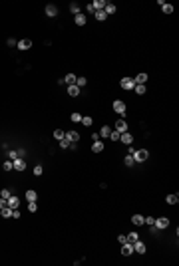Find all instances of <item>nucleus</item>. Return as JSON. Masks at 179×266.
<instances>
[{
  "label": "nucleus",
  "instance_id": "f257e3e1",
  "mask_svg": "<svg viewBox=\"0 0 179 266\" xmlns=\"http://www.w3.org/2000/svg\"><path fill=\"white\" fill-rule=\"evenodd\" d=\"M147 157H149V153H147L145 149H135V153H134V159H135V163H143V161H147Z\"/></svg>",
  "mask_w": 179,
  "mask_h": 266
},
{
  "label": "nucleus",
  "instance_id": "f03ea898",
  "mask_svg": "<svg viewBox=\"0 0 179 266\" xmlns=\"http://www.w3.org/2000/svg\"><path fill=\"white\" fill-rule=\"evenodd\" d=\"M120 86H122L123 89H134L135 88V81H134V78H123L122 81H120Z\"/></svg>",
  "mask_w": 179,
  "mask_h": 266
},
{
  "label": "nucleus",
  "instance_id": "7ed1b4c3",
  "mask_svg": "<svg viewBox=\"0 0 179 266\" xmlns=\"http://www.w3.org/2000/svg\"><path fill=\"white\" fill-rule=\"evenodd\" d=\"M113 111H115V113H120V115H123V113H125V103H123L122 100L113 101Z\"/></svg>",
  "mask_w": 179,
  "mask_h": 266
},
{
  "label": "nucleus",
  "instance_id": "20e7f679",
  "mask_svg": "<svg viewBox=\"0 0 179 266\" xmlns=\"http://www.w3.org/2000/svg\"><path fill=\"white\" fill-rule=\"evenodd\" d=\"M153 226H155V228H167V226H169V219H165V217H161V219H155Z\"/></svg>",
  "mask_w": 179,
  "mask_h": 266
},
{
  "label": "nucleus",
  "instance_id": "39448f33",
  "mask_svg": "<svg viewBox=\"0 0 179 266\" xmlns=\"http://www.w3.org/2000/svg\"><path fill=\"white\" fill-rule=\"evenodd\" d=\"M134 252H137V254H145V244L141 242L139 238L134 242Z\"/></svg>",
  "mask_w": 179,
  "mask_h": 266
},
{
  "label": "nucleus",
  "instance_id": "423d86ee",
  "mask_svg": "<svg viewBox=\"0 0 179 266\" xmlns=\"http://www.w3.org/2000/svg\"><path fill=\"white\" fill-rule=\"evenodd\" d=\"M120 141H123L125 145H131L134 143V137H131V133L123 131V133H120Z\"/></svg>",
  "mask_w": 179,
  "mask_h": 266
},
{
  "label": "nucleus",
  "instance_id": "0eeeda50",
  "mask_svg": "<svg viewBox=\"0 0 179 266\" xmlns=\"http://www.w3.org/2000/svg\"><path fill=\"white\" fill-rule=\"evenodd\" d=\"M12 163H14V169H16V171H24V169H26V161H24L22 157H18V159H14Z\"/></svg>",
  "mask_w": 179,
  "mask_h": 266
},
{
  "label": "nucleus",
  "instance_id": "6e6552de",
  "mask_svg": "<svg viewBox=\"0 0 179 266\" xmlns=\"http://www.w3.org/2000/svg\"><path fill=\"white\" fill-rule=\"evenodd\" d=\"M64 137H66L70 143H76V141L80 139V133H78V131H68L66 135H64Z\"/></svg>",
  "mask_w": 179,
  "mask_h": 266
},
{
  "label": "nucleus",
  "instance_id": "1a4fd4ad",
  "mask_svg": "<svg viewBox=\"0 0 179 266\" xmlns=\"http://www.w3.org/2000/svg\"><path fill=\"white\" fill-rule=\"evenodd\" d=\"M115 131H120V133L127 131V123L123 121V119H117V121H115Z\"/></svg>",
  "mask_w": 179,
  "mask_h": 266
},
{
  "label": "nucleus",
  "instance_id": "9d476101",
  "mask_svg": "<svg viewBox=\"0 0 179 266\" xmlns=\"http://www.w3.org/2000/svg\"><path fill=\"white\" fill-rule=\"evenodd\" d=\"M122 254H123V256H129V254H134V244L125 242V244H123V248H122Z\"/></svg>",
  "mask_w": 179,
  "mask_h": 266
},
{
  "label": "nucleus",
  "instance_id": "9b49d317",
  "mask_svg": "<svg viewBox=\"0 0 179 266\" xmlns=\"http://www.w3.org/2000/svg\"><path fill=\"white\" fill-rule=\"evenodd\" d=\"M46 14H48L50 18H54V16H58V8L54 4H48V6H46Z\"/></svg>",
  "mask_w": 179,
  "mask_h": 266
},
{
  "label": "nucleus",
  "instance_id": "f8f14e48",
  "mask_svg": "<svg viewBox=\"0 0 179 266\" xmlns=\"http://www.w3.org/2000/svg\"><path fill=\"white\" fill-rule=\"evenodd\" d=\"M30 46H32V40H28V38H22V40L18 42V48H20V50H28Z\"/></svg>",
  "mask_w": 179,
  "mask_h": 266
},
{
  "label": "nucleus",
  "instance_id": "ddd939ff",
  "mask_svg": "<svg viewBox=\"0 0 179 266\" xmlns=\"http://www.w3.org/2000/svg\"><path fill=\"white\" fill-rule=\"evenodd\" d=\"M134 81H135V84H141V86H143V84L147 81V74H143V72H141V74H137V76L134 78Z\"/></svg>",
  "mask_w": 179,
  "mask_h": 266
},
{
  "label": "nucleus",
  "instance_id": "4468645a",
  "mask_svg": "<svg viewBox=\"0 0 179 266\" xmlns=\"http://www.w3.org/2000/svg\"><path fill=\"white\" fill-rule=\"evenodd\" d=\"M92 4H94L96 12H100V10H103V8H106V4H108V2H106V0H96V2H92Z\"/></svg>",
  "mask_w": 179,
  "mask_h": 266
},
{
  "label": "nucleus",
  "instance_id": "2eb2a0df",
  "mask_svg": "<svg viewBox=\"0 0 179 266\" xmlns=\"http://www.w3.org/2000/svg\"><path fill=\"white\" fill-rule=\"evenodd\" d=\"M68 95H70V97L80 95V88H78V86H70V88H68Z\"/></svg>",
  "mask_w": 179,
  "mask_h": 266
},
{
  "label": "nucleus",
  "instance_id": "dca6fc26",
  "mask_svg": "<svg viewBox=\"0 0 179 266\" xmlns=\"http://www.w3.org/2000/svg\"><path fill=\"white\" fill-rule=\"evenodd\" d=\"M92 151H94V153H101V151H103V143H101V141H94Z\"/></svg>",
  "mask_w": 179,
  "mask_h": 266
},
{
  "label": "nucleus",
  "instance_id": "f3484780",
  "mask_svg": "<svg viewBox=\"0 0 179 266\" xmlns=\"http://www.w3.org/2000/svg\"><path fill=\"white\" fill-rule=\"evenodd\" d=\"M74 22L78 24V26H84V24H86V14H82V12L76 14V20H74Z\"/></svg>",
  "mask_w": 179,
  "mask_h": 266
},
{
  "label": "nucleus",
  "instance_id": "a211bd4d",
  "mask_svg": "<svg viewBox=\"0 0 179 266\" xmlns=\"http://www.w3.org/2000/svg\"><path fill=\"white\" fill-rule=\"evenodd\" d=\"M76 79H78V78H76L74 74H68L66 78H64V81H66L68 86H76Z\"/></svg>",
  "mask_w": 179,
  "mask_h": 266
},
{
  "label": "nucleus",
  "instance_id": "6ab92c4d",
  "mask_svg": "<svg viewBox=\"0 0 179 266\" xmlns=\"http://www.w3.org/2000/svg\"><path fill=\"white\" fill-rule=\"evenodd\" d=\"M18 205H20V201L16 199V197H10V199H8V207H10L12 211H14V209H18Z\"/></svg>",
  "mask_w": 179,
  "mask_h": 266
},
{
  "label": "nucleus",
  "instance_id": "aec40b11",
  "mask_svg": "<svg viewBox=\"0 0 179 266\" xmlns=\"http://www.w3.org/2000/svg\"><path fill=\"white\" fill-rule=\"evenodd\" d=\"M0 214H2V217H4V219H8V217H12V209H10V207H8V205H6V207H4V209H0Z\"/></svg>",
  "mask_w": 179,
  "mask_h": 266
},
{
  "label": "nucleus",
  "instance_id": "412c9836",
  "mask_svg": "<svg viewBox=\"0 0 179 266\" xmlns=\"http://www.w3.org/2000/svg\"><path fill=\"white\" fill-rule=\"evenodd\" d=\"M103 12H106L108 16H112L113 12H115V6H113L112 2H108V4H106V8H103Z\"/></svg>",
  "mask_w": 179,
  "mask_h": 266
},
{
  "label": "nucleus",
  "instance_id": "4be33fe9",
  "mask_svg": "<svg viewBox=\"0 0 179 266\" xmlns=\"http://www.w3.org/2000/svg\"><path fill=\"white\" fill-rule=\"evenodd\" d=\"M131 222H134L135 226H139V224H143V217H141V214H134V217H131Z\"/></svg>",
  "mask_w": 179,
  "mask_h": 266
},
{
  "label": "nucleus",
  "instance_id": "5701e85b",
  "mask_svg": "<svg viewBox=\"0 0 179 266\" xmlns=\"http://www.w3.org/2000/svg\"><path fill=\"white\" fill-rule=\"evenodd\" d=\"M165 201H167L169 205H177L179 197H177V195H167V197H165Z\"/></svg>",
  "mask_w": 179,
  "mask_h": 266
},
{
  "label": "nucleus",
  "instance_id": "b1692460",
  "mask_svg": "<svg viewBox=\"0 0 179 266\" xmlns=\"http://www.w3.org/2000/svg\"><path fill=\"white\" fill-rule=\"evenodd\" d=\"M135 93H137V95H143V93H145V86H141V84H135Z\"/></svg>",
  "mask_w": 179,
  "mask_h": 266
},
{
  "label": "nucleus",
  "instance_id": "393cba45",
  "mask_svg": "<svg viewBox=\"0 0 179 266\" xmlns=\"http://www.w3.org/2000/svg\"><path fill=\"white\" fill-rule=\"evenodd\" d=\"M110 133H112V129H110L108 125H103L101 131H100V137H110Z\"/></svg>",
  "mask_w": 179,
  "mask_h": 266
},
{
  "label": "nucleus",
  "instance_id": "a878e982",
  "mask_svg": "<svg viewBox=\"0 0 179 266\" xmlns=\"http://www.w3.org/2000/svg\"><path fill=\"white\" fill-rule=\"evenodd\" d=\"M26 199H28V201H36V199H38L36 191H32V189H30V191H26Z\"/></svg>",
  "mask_w": 179,
  "mask_h": 266
},
{
  "label": "nucleus",
  "instance_id": "bb28decb",
  "mask_svg": "<svg viewBox=\"0 0 179 266\" xmlns=\"http://www.w3.org/2000/svg\"><path fill=\"white\" fill-rule=\"evenodd\" d=\"M2 169H4V171H12V169H14V163H12V161H4V163H2Z\"/></svg>",
  "mask_w": 179,
  "mask_h": 266
},
{
  "label": "nucleus",
  "instance_id": "cd10ccee",
  "mask_svg": "<svg viewBox=\"0 0 179 266\" xmlns=\"http://www.w3.org/2000/svg\"><path fill=\"white\" fill-rule=\"evenodd\" d=\"M96 18H98V20H100V22H103V20H106V18H108V14H106V12H103V10H100V12H96Z\"/></svg>",
  "mask_w": 179,
  "mask_h": 266
},
{
  "label": "nucleus",
  "instance_id": "c85d7f7f",
  "mask_svg": "<svg viewBox=\"0 0 179 266\" xmlns=\"http://www.w3.org/2000/svg\"><path fill=\"white\" fill-rule=\"evenodd\" d=\"M0 199H10V191H8V189H2V191H0Z\"/></svg>",
  "mask_w": 179,
  "mask_h": 266
},
{
  "label": "nucleus",
  "instance_id": "c756f323",
  "mask_svg": "<svg viewBox=\"0 0 179 266\" xmlns=\"http://www.w3.org/2000/svg\"><path fill=\"white\" fill-rule=\"evenodd\" d=\"M161 8H163V12H165V14H171V12H173V4H167V2H165Z\"/></svg>",
  "mask_w": 179,
  "mask_h": 266
},
{
  "label": "nucleus",
  "instance_id": "7c9ffc66",
  "mask_svg": "<svg viewBox=\"0 0 179 266\" xmlns=\"http://www.w3.org/2000/svg\"><path fill=\"white\" fill-rule=\"evenodd\" d=\"M125 165H127V167L135 165V159H134V155H127V157H125Z\"/></svg>",
  "mask_w": 179,
  "mask_h": 266
},
{
  "label": "nucleus",
  "instance_id": "2f4dec72",
  "mask_svg": "<svg viewBox=\"0 0 179 266\" xmlns=\"http://www.w3.org/2000/svg\"><path fill=\"white\" fill-rule=\"evenodd\" d=\"M137 238H139V236H137V233H129V234H127V242H135Z\"/></svg>",
  "mask_w": 179,
  "mask_h": 266
},
{
  "label": "nucleus",
  "instance_id": "473e14b6",
  "mask_svg": "<svg viewBox=\"0 0 179 266\" xmlns=\"http://www.w3.org/2000/svg\"><path fill=\"white\" fill-rule=\"evenodd\" d=\"M64 135H66V133L62 131V129H56V131H54V137H56L58 141H60V139H64Z\"/></svg>",
  "mask_w": 179,
  "mask_h": 266
},
{
  "label": "nucleus",
  "instance_id": "72a5a7b5",
  "mask_svg": "<svg viewBox=\"0 0 179 266\" xmlns=\"http://www.w3.org/2000/svg\"><path fill=\"white\" fill-rule=\"evenodd\" d=\"M68 147H70V141H68L66 137H64V139H60V149H68Z\"/></svg>",
  "mask_w": 179,
  "mask_h": 266
},
{
  "label": "nucleus",
  "instance_id": "f704fd0d",
  "mask_svg": "<svg viewBox=\"0 0 179 266\" xmlns=\"http://www.w3.org/2000/svg\"><path fill=\"white\" fill-rule=\"evenodd\" d=\"M70 119H72L74 123H78V121H82V115H80V113H72V115H70Z\"/></svg>",
  "mask_w": 179,
  "mask_h": 266
},
{
  "label": "nucleus",
  "instance_id": "c9c22d12",
  "mask_svg": "<svg viewBox=\"0 0 179 266\" xmlns=\"http://www.w3.org/2000/svg\"><path fill=\"white\" fill-rule=\"evenodd\" d=\"M70 10L74 12V14H80V6L76 4V2H72V4H70Z\"/></svg>",
  "mask_w": 179,
  "mask_h": 266
},
{
  "label": "nucleus",
  "instance_id": "e433bc0d",
  "mask_svg": "<svg viewBox=\"0 0 179 266\" xmlns=\"http://www.w3.org/2000/svg\"><path fill=\"white\" fill-rule=\"evenodd\" d=\"M86 84H88V79H86V78H78V79H76V86H78V88L86 86Z\"/></svg>",
  "mask_w": 179,
  "mask_h": 266
},
{
  "label": "nucleus",
  "instance_id": "4c0bfd02",
  "mask_svg": "<svg viewBox=\"0 0 179 266\" xmlns=\"http://www.w3.org/2000/svg\"><path fill=\"white\" fill-rule=\"evenodd\" d=\"M110 139L112 141H120V131H112L110 133Z\"/></svg>",
  "mask_w": 179,
  "mask_h": 266
},
{
  "label": "nucleus",
  "instance_id": "58836bf2",
  "mask_svg": "<svg viewBox=\"0 0 179 266\" xmlns=\"http://www.w3.org/2000/svg\"><path fill=\"white\" fill-rule=\"evenodd\" d=\"M42 171H44V169H42V165H36V167H34V175H36V177H40V175H42Z\"/></svg>",
  "mask_w": 179,
  "mask_h": 266
},
{
  "label": "nucleus",
  "instance_id": "ea45409f",
  "mask_svg": "<svg viewBox=\"0 0 179 266\" xmlns=\"http://www.w3.org/2000/svg\"><path fill=\"white\" fill-rule=\"evenodd\" d=\"M28 211H30V212L36 211V201H28Z\"/></svg>",
  "mask_w": 179,
  "mask_h": 266
},
{
  "label": "nucleus",
  "instance_id": "a19ab883",
  "mask_svg": "<svg viewBox=\"0 0 179 266\" xmlns=\"http://www.w3.org/2000/svg\"><path fill=\"white\" fill-rule=\"evenodd\" d=\"M92 121H94L92 117H82V123H84L86 127H90V125H92Z\"/></svg>",
  "mask_w": 179,
  "mask_h": 266
},
{
  "label": "nucleus",
  "instance_id": "79ce46f5",
  "mask_svg": "<svg viewBox=\"0 0 179 266\" xmlns=\"http://www.w3.org/2000/svg\"><path fill=\"white\" fill-rule=\"evenodd\" d=\"M143 222H145V224H149V226H153L155 219H153V217H145V219H143Z\"/></svg>",
  "mask_w": 179,
  "mask_h": 266
},
{
  "label": "nucleus",
  "instance_id": "37998d69",
  "mask_svg": "<svg viewBox=\"0 0 179 266\" xmlns=\"http://www.w3.org/2000/svg\"><path fill=\"white\" fill-rule=\"evenodd\" d=\"M86 10H88L90 14H96V8H94V4H88V6H86Z\"/></svg>",
  "mask_w": 179,
  "mask_h": 266
},
{
  "label": "nucleus",
  "instance_id": "c03bdc74",
  "mask_svg": "<svg viewBox=\"0 0 179 266\" xmlns=\"http://www.w3.org/2000/svg\"><path fill=\"white\" fill-rule=\"evenodd\" d=\"M8 157H10V161H14V159H18V155H16V151H8Z\"/></svg>",
  "mask_w": 179,
  "mask_h": 266
},
{
  "label": "nucleus",
  "instance_id": "a18cd8bd",
  "mask_svg": "<svg viewBox=\"0 0 179 266\" xmlns=\"http://www.w3.org/2000/svg\"><path fill=\"white\" fill-rule=\"evenodd\" d=\"M117 240H120L122 244H125V242H127V236H123V234H120V236H117Z\"/></svg>",
  "mask_w": 179,
  "mask_h": 266
},
{
  "label": "nucleus",
  "instance_id": "49530a36",
  "mask_svg": "<svg viewBox=\"0 0 179 266\" xmlns=\"http://www.w3.org/2000/svg\"><path fill=\"white\" fill-rule=\"evenodd\" d=\"M12 217H14V219H20V212H18V209H14V211H12Z\"/></svg>",
  "mask_w": 179,
  "mask_h": 266
},
{
  "label": "nucleus",
  "instance_id": "de8ad7c7",
  "mask_svg": "<svg viewBox=\"0 0 179 266\" xmlns=\"http://www.w3.org/2000/svg\"><path fill=\"white\" fill-rule=\"evenodd\" d=\"M6 205H8V201H6V199H0V209H4Z\"/></svg>",
  "mask_w": 179,
  "mask_h": 266
},
{
  "label": "nucleus",
  "instance_id": "09e8293b",
  "mask_svg": "<svg viewBox=\"0 0 179 266\" xmlns=\"http://www.w3.org/2000/svg\"><path fill=\"white\" fill-rule=\"evenodd\" d=\"M24 153H26L24 149H16V155H18V157H24Z\"/></svg>",
  "mask_w": 179,
  "mask_h": 266
},
{
  "label": "nucleus",
  "instance_id": "8fccbe9b",
  "mask_svg": "<svg viewBox=\"0 0 179 266\" xmlns=\"http://www.w3.org/2000/svg\"><path fill=\"white\" fill-rule=\"evenodd\" d=\"M92 139H94V141H100V133H92Z\"/></svg>",
  "mask_w": 179,
  "mask_h": 266
}]
</instances>
